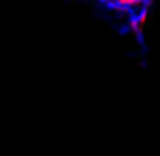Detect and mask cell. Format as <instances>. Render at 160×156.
<instances>
[]
</instances>
